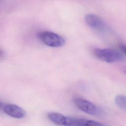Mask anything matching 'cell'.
Here are the masks:
<instances>
[{
    "label": "cell",
    "instance_id": "8",
    "mask_svg": "<svg viewBox=\"0 0 126 126\" xmlns=\"http://www.w3.org/2000/svg\"><path fill=\"white\" fill-rule=\"evenodd\" d=\"M115 101L117 106L121 109L126 111V96L123 94L116 95Z\"/></svg>",
    "mask_w": 126,
    "mask_h": 126
},
{
    "label": "cell",
    "instance_id": "9",
    "mask_svg": "<svg viewBox=\"0 0 126 126\" xmlns=\"http://www.w3.org/2000/svg\"><path fill=\"white\" fill-rule=\"evenodd\" d=\"M86 126H105L101 123L93 120H87Z\"/></svg>",
    "mask_w": 126,
    "mask_h": 126
},
{
    "label": "cell",
    "instance_id": "11",
    "mask_svg": "<svg viewBox=\"0 0 126 126\" xmlns=\"http://www.w3.org/2000/svg\"><path fill=\"white\" fill-rule=\"evenodd\" d=\"M4 52L1 49H0V58H2L4 57Z\"/></svg>",
    "mask_w": 126,
    "mask_h": 126
},
{
    "label": "cell",
    "instance_id": "2",
    "mask_svg": "<svg viewBox=\"0 0 126 126\" xmlns=\"http://www.w3.org/2000/svg\"><path fill=\"white\" fill-rule=\"evenodd\" d=\"M40 40L45 45L52 47H60L65 43V39L61 35L49 31H42L38 33Z\"/></svg>",
    "mask_w": 126,
    "mask_h": 126
},
{
    "label": "cell",
    "instance_id": "5",
    "mask_svg": "<svg viewBox=\"0 0 126 126\" xmlns=\"http://www.w3.org/2000/svg\"><path fill=\"white\" fill-rule=\"evenodd\" d=\"M3 111L7 115L17 119L23 118L26 113L23 109L15 104H9L3 107Z\"/></svg>",
    "mask_w": 126,
    "mask_h": 126
},
{
    "label": "cell",
    "instance_id": "6",
    "mask_svg": "<svg viewBox=\"0 0 126 126\" xmlns=\"http://www.w3.org/2000/svg\"><path fill=\"white\" fill-rule=\"evenodd\" d=\"M48 117L51 122L59 126H64L66 120V117L56 112L49 113Z\"/></svg>",
    "mask_w": 126,
    "mask_h": 126
},
{
    "label": "cell",
    "instance_id": "7",
    "mask_svg": "<svg viewBox=\"0 0 126 126\" xmlns=\"http://www.w3.org/2000/svg\"><path fill=\"white\" fill-rule=\"evenodd\" d=\"M86 120L72 117H66L64 126H86Z\"/></svg>",
    "mask_w": 126,
    "mask_h": 126
},
{
    "label": "cell",
    "instance_id": "14",
    "mask_svg": "<svg viewBox=\"0 0 126 126\" xmlns=\"http://www.w3.org/2000/svg\"></svg>",
    "mask_w": 126,
    "mask_h": 126
},
{
    "label": "cell",
    "instance_id": "1",
    "mask_svg": "<svg viewBox=\"0 0 126 126\" xmlns=\"http://www.w3.org/2000/svg\"><path fill=\"white\" fill-rule=\"evenodd\" d=\"M94 54L98 60L109 63L119 61L123 59L121 53L110 48H95L94 50Z\"/></svg>",
    "mask_w": 126,
    "mask_h": 126
},
{
    "label": "cell",
    "instance_id": "12",
    "mask_svg": "<svg viewBox=\"0 0 126 126\" xmlns=\"http://www.w3.org/2000/svg\"><path fill=\"white\" fill-rule=\"evenodd\" d=\"M123 72L126 74V66H124L123 67Z\"/></svg>",
    "mask_w": 126,
    "mask_h": 126
},
{
    "label": "cell",
    "instance_id": "4",
    "mask_svg": "<svg viewBox=\"0 0 126 126\" xmlns=\"http://www.w3.org/2000/svg\"><path fill=\"white\" fill-rule=\"evenodd\" d=\"M74 102L76 106L82 111L91 115H102V110L92 102L83 98H75Z\"/></svg>",
    "mask_w": 126,
    "mask_h": 126
},
{
    "label": "cell",
    "instance_id": "13",
    "mask_svg": "<svg viewBox=\"0 0 126 126\" xmlns=\"http://www.w3.org/2000/svg\"><path fill=\"white\" fill-rule=\"evenodd\" d=\"M2 104L1 103V102H0V109L2 107Z\"/></svg>",
    "mask_w": 126,
    "mask_h": 126
},
{
    "label": "cell",
    "instance_id": "10",
    "mask_svg": "<svg viewBox=\"0 0 126 126\" xmlns=\"http://www.w3.org/2000/svg\"><path fill=\"white\" fill-rule=\"evenodd\" d=\"M120 48L122 52L126 55V44H121L120 45Z\"/></svg>",
    "mask_w": 126,
    "mask_h": 126
},
{
    "label": "cell",
    "instance_id": "3",
    "mask_svg": "<svg viewBox=\"0 0 126 126\" xmlns=\"http://www.w3.org/2000/svg\"><path fill=\"white\" fill-rule=\"evenodd\" d=\"M86 24L92 29L101 32H107L110 28L105 21L99 16L94 14H88L85 15Z\"/></svg>",
    "mask_w": 126,
    "mask_h": 126
}]
</instances>
